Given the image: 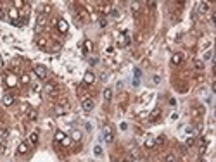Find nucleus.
Masks as SVG:
<instances>
[{
	"label": "nucleus",
	"mask_w": 216,
	"mask_h": 162,
	"mask_svg": "<svg viewBox=\"0 0 216 162\" xmlns=\"http://www.w3.org/2000/svg\"><path fill=\"white\" fill-rule=\"evenodd\" d=\"M33 71H35V74L38 76L40 79H45V78H47V67H45V66H35Z\"/></svg>",
	"instance_id": "39448f33"
},
{
	"label": "nucleus",
	"mask_w": 216,
	"mask_h": 162,
	"mask_svg": "<svg viewBox=\"0 0 216 162\" xmlns=\"http://www.w3.org/2000/svg\"><path fill=\"white\" fill-rule=\"evenodd\" d=\"M90 64H92V66H94V64H97V59H95V57H92V59H90Z\"/></svg>",
	"instance_id": "37998d69"
},
{
	"label": "nucleus",
	"mask_w": 216,
	"mask_h": 162,
	"mask_svg": "<svg viewBox=\"0 0 216 162\" xmlns=\"http://www.w3.org/2000/svg\"><path fill=\"white\" fill-rule=\"evenodd\" d=\"M94 154H95V155H100V154H102V147H100V145H95V147H94Z\"/></svg>",
	"instance_id": "c85d7f7f"
},
{
	"label": "nucleus",
	"mask_w": 216,
	"mask_h": 162,
	"mask_svg": "<svg viewBox=\"0 0 216 162\" xmlns=\"http://www.w3.org/2000/svg\"><path fill=\"white\" fill-rule=\"evenodd\" d=\"M54 110H56V114H57V116H64V114H68V112H69V105H68V102H66V100H62L59 105H56Z\"/></svg>",
	"instance_id": "7ed1b4c3"
},
{
	"label": "nucleus",
	"mask_w": 216,
	"mask_h": 162,
	"mask_svg": "<svg viewBox=\"0 0 216 162\" xmlns=\"http://www.w3.org/2000/svg\"><path fill=\"white\" fill-rule=\"evenodd\" d=\"M201 112H204V109H194V110H192V116H196V117H197Z\"/></svg>",
	"instance_id": "c9c22d12"
},
{
	"label": "nucleus",
	"mask_w": 216,
	"mask_h": 162,
	"mask_svg": "<svg viewBox=\"0 0 216 162\" xmlns=\"http://www.w3.org/2000/svg\"><path fill=\"white\" fill-rule=\"evenodd\" d=\"M138 7H140V5H138L137 2H135V4H132V12H133V14H138Z\"/></svg>",
	"instance_id": "7c9ffc66"
},
{
	"label": "nucleus",
	"mask_w": 216,
	"mask_h": 162,
	"mask_svg": "<svg viewBox=\"0 0 216 162\" xmlns=\"http://www.w3.org/2000/svg\"><path fill=\"white\" fill-rule=\"evenodd\" d=\"M37 117H38V112H37L35 109H30V110H28V119H30V121H37Z\"/></svg>",
	"instance_id": "aec40b11"
},
{
	"label": "nucleus",
	"mask_w": 216,
	"mask_h": 162,
	"mask_svg": "<svg viewBox=\"0 0 216 162\" xmlns=\"http://www.w3.org/2000/svg\"><path fill=\"white\" fill-rule=\"evenodd\" d=\"M24 5H26V4H24L23 0H16V2H14V9H18V11H19V9H23Z\"/></svg>",
	"instance_id": "a878e982"
},
{
	"label": "nucleus",
	"mask_w": 216,
	"mask_h": 162,
	"mask_svg": "<svg viewBox=\"0 0 216 162\" xmlns=\"http://www.w3.org/2000/svg\"><path fill=\"white\" fill-rule=\"evenodd\" d=\"M107 54L113 55V54H114V48H113V47H109V48H107Z\"/></svg>",
	"instance_id": "79ce46f5"
},
{
	"label": "nucleus",
	"mask_w": 216,
	"mask_h": 162,
	"mask_svg": "<svg viewBox=\"0 0 216 162\" xmlns=\"http://www.w3.org/2000/svg\"><path fill=\"white\" fill-rule=\"evenodd\" d=\"M30 81H31V79H30L28 74H23V76H21V83H23V85H28Z\"/></svg>",
	"instance_id": "cd10ccee"
},
{
	"label": "nucleus",
	"mask_w": 216,
	"mask_h": 162,
	"mask_svg": "<svg viewBox=\"0 0 216 162\" xmlns=\"http://www.w3.org/2000/svg\"><path fill=\"white\" fill-rule=\"evenodd\" d=\"M4 18H5V11L0 7V19H4Z\"/></svg>",
	"instance_id": "a19ab883"
},
{
	"label": "nucleus",
	"mask_w": 216,
	"mask_h": 162,
	"mask_svg": "<svg viewBox=\"0 0 216 162\" xmlns=\"http://www.w3.org/2000/svg\"><path fill=\"white\" fill-rule=\"evenodd\" d=\"M185 143H187V147H192V145L196 143V140H194V136H189V138H187V142H185Z\"/></svg>",
	"instance_id": "c756f323"
},
{
	"label": "nucleus",
	"mask_w": 216,
	"mask_h": 162,
	"mask_svg": "<svg viewBox=\"0 0 216 162\" xmlns=\"http://www.w3.org/2000/svg\"><path fill=\"white\" fill-rule=\"evenodd\" d=\"M178 119V114H171V121H177Z\"/></svg>",
	"instance_id": "c03bdc74"
},
{
	"label": "nucleus",
	"mask_w": 216,
	"mask_h": 162,
	"mask_svg": "<svg viewBox=\"0 0 216 162\" xmlns=\"http://www.w3.org/2000/svg\"><path fill=\"white\" fill-rule=\"evenodd\" d=\"M123 162H132V161H130V159H125V161H123Z\"/></svg>",
	"instance_id": "a18cd8bd"
},
{
	"label": "nucleus",
	"mask_w": 216,
	"mask_h": 162,
	"mask_svg": "<svg viewBox=\"0 0 216 162\" xmlns=\"http://www.w3.org/2000/svg\"><path fill=\"white\" fill-rule=\"evenodd\" d=\"M61 143H62V147H68V145L71 143V138H68V136H66V138H64V140H62Z\"/></svg>",
	"instance_id": "f704fd0d"
},
{
	"label": "nucleus",
	"mask_w": 216,
	"mask_h": 162,
	"mask_svg": "<svg viewBox=\"0 0 216 162\" xmlns=\"http://www.w3.org/2000/svg\"><path fill=\"white\" fill-rule=\"evenodd\" d=\"M45 93H47L49 97H52V98H54V97H57V95H59L61 91H59V86H57L56 83H47V85H45Z\"/></svg>",
	"instance_id": "f03ea898"
},
{
	"label": "nucleus",
	"mask_w": 216,
	"mask_h": 162,
	"mask_svg": "<svg viewBox=\"0 0 216 162\" xmlns=\"http://www.w3.org/2000/svg\"><path fill=\"white\" fill-rule=\"evenodd\" d=\"M28 150H30V148H28V143H24V142L19 143V147H18V154H28Z\"/></svg>",
	"instance_id": "412c9836"
},
{
	"label": "nucleus",
	"mask_w": 216,
	"mask_h": 162,
	"mask_svg": "<svg viewBox=\"0 0 216 162\" xmlns=\"http://www.w3.org/2000/svg\"><path fill=\"white\" fill-rule=\"evenodd\" d=\"M35 41H37V47H38V48H42V50H45V48H47V45H49L47 38H43V36H38Z\"/></svg>",
	"instance_id": "1a4fd4ad"
},
{
	"label": "nucleus",
	"mask_w": 216,
	"mask_h": 162,
	"mask_svg": "<svg viewBox=\"0 0 216 162\" xmlns=\"http://www.w3.org/2000/svg\"><path fill=\"white\" fill-rule=\"evenodd\" d=\"M81 107L85 112H90V110H94L95 107V102H94V98H83V102H81Z\"/></svg>",
	"instance_id": "20e7f679"
},
{
	"label": "nucleus",
	"mask_w": 216,
	"mask_h": 162,
	"mask_svg": "<svg viewBox=\"0 0 216 162\" xmlns=\"http://www.w3.org/2000/svg\"><path fill=\"white\" fill-rule=\"evenodd\" d=\"M2 102H4V105L11 107V105L14 104V97H12L11 93H5V95H4V98H2Z\"/></svg>",
	"instance_id": "9b49d317"
},
{
	"label": "nucleus",
	"mask_w": 216,
	"mask_h": 162,
	"mask_svg": "<svg viewBox=\"0 0 216 162\" xmlns=\"http://www.w3.org/2000/svg\"><path fill=\"white\" fill-rule=\"evenodd\" d=\"M111 11H113L111 4H104V5H100V12H102V14H111Z\"/></svg>",
	"instance_id": "6ab92c4d"
},
{
	"label": "nucleus",
	"mask_w": 216,
	"mask_h": 162,
	"mask_svg": "<svg viewBox=\"0 0 216 162\" xmlns=\"http://www.w3.org/2000/svg\"><path fill=\"white\" fill-rule=\"evenodd\" d=\"M130 157H132V159H135V161H137V159H140V157H142V154H140V148H137V147L133 145V147L130 148Z\"/></svg>",
	"instance_id": "f8f14e48"
},
{
	"label": "nucleus",
	"mask_w": 216,
	"mask_h": 162,
	"mask_svg": "<svg viewBox=\"0 0 216 162\" xmlns=\"http://www.w3.org/2000/svg\"><path fill=\"white\" fill-rule=\"evenodd\" d=\"M68 28H69V26H68V22H66L64 19H59V21H57V29H59L61 33H68Z\"/></svg>",
	"instance_id": "ddd939ff"
},
{
	"label": "nucleus",
	"mask_w": 216,
	"mask_h": 162,
	"mask_svg": "<svg viewBox=\"0 0 216 162\" xmlns=\"http://www.w3.org/2000/svg\"><path fill=\"white\" fill-rule=\"evenodd\" d=\"M71 138H73V140H76V142H78V140H81V131L75 129V131L71 133Z\"/></svg>",
	"instance_id": "b1692460"
},
{
	"label": "nucleus",
	"mask_w": 216,
	"mask_h": 162,
	"mask_svg": "<svg viewBox=\"0 0 216 162\" xmlns=\"http://www.w3.org/2000/svg\"><path fill=\"white\" fill-rule=\"evenodd\" d=\"M83 50H85V54H90V52L94 50V43H92L90 40H85V41H83Z\"/></svg>",
	"instance_id": "dca6fc26"
},
{
	"label": "nucleus",
	"mask_w": 216,
	"mask_h": 162,
	"mask_svg": "<svg viewBox=\"0 0 216 162\" xmlns=\"http://www.w3.org/2000/svg\"><path fill=\"white\" fill-rule=\"evenodd\" d=\"M2 154H5V145L4 143H0V155H2Z\"/></svg>",
	"instance_id": "ea45409f"
},
{
	"label": "nucleus",
	"mask_w": 216,
	"mask_h": 162,
	"mask_svg": "<svg viewBox=\"0 0 216 162\" xmlns=\"http://www.w3.org/2000/svg\"><path fill=\"white\" fill-rule=\"evenodd\" d=\"M83 83H85V85H94V83H95V76H94V72H92V71L85 72V76H83Z\"/></svg>",
	"instance_id": "423d86ee"
},
{
	"label": "nucleus",
	"mask_w": 216,
	"mask_h": 162,
	"mask_svg": "<svg viewBox=\"0 0 216 162\" xmlns=\"http://www.w3.org/2000/svg\"><path fill=\"white\" fill-rule=\"evenodd\" d=\"M111 100H113V90H111V88H106V90H104V102L109 104Z\"/></svg>",
	"instance_id": "f3484780"
},
{
	"label": "nucleus",
	"mask_w": 216,
	"mask_h": 162,
	"mask_svg": "<svg viewBox=\"0 0 216 162\" xmlns=\"http://www.w3.org/2000/svg\"><path fill=\"white\" fill-rule=\"evenodd\" d=\"M171 64H173V66H180V64H182V55L180 54L171 55Z\"/></svg>",
	"instance_id": "a211bd4d"
},
{
	"label": "nucleus",
	"mask_w": 216,
	"mask_h": 162,
	"mask_svg": "<svg viewBox=\"0 0 216 162\" xmlns=\"http://www.w3.org/2000/svg\"><path fill=\"white\" fill-rule=\"evenodd\" d=\"M128 43H130V38H128V33L125 31V33L118 38V45H119V47H126Z\"/></svg>",
	"instance_id": "6e6552de"
},
{
	"label": "nucleus",
	"mask_w": 216,
	"mask_h": 162,
	"mask_svg": "<svg viewBox=\"0 0 216 162\" xmlns=\"http://www.w3.org/2000/svg\"><path fill=\"white\" fill-rule=\"evenodd\" d=\"M99 26L100 28H106L107 26V19H99Z\"/></svg>",
	"instance_id": "72a5a7b5"
},
{
	"label": "nucleus",
	"mask_w": 216,
	"mask_h": 162,
	"mask_svg": "<svg viewBox=\"0 0 216 162\" xmlns=\"http://www.w3.org/2000/svg\"><path fill=\"white\" fill-rule=\"evenodd\" d=\"M199 162H206V159H201V161H199Z\"/></svg>",
	"instance_id": "49530a36"
},
{
	"label": "nucleus",
	"mask_w": 216,
	"mask_h": 162,
	"mask_svg": "<svg viewBox=\"0 0 216 162\" xmlns=\"http://www.w3.org/2000/svg\"><path fill=\"white\" fill-rule=\"evenodd\" d=\"M64 138H66V135H64L62 131H57V133H56V143H59V142H62Z\"/></svg>",
	"instance_id": "393cba45"
},
{
	"label": "nucleus",
	"mask_w": 216,
	"mask_h": 162,
	"mask_svg": "<svg viewBox=\"0 0 216 162\" xmlns=\"http://www.w3.org/2000/svg\"><path fill=\"white\" fill-rule=\"evenodd\" d=\"M194 67L199 69V71H202V69H204V62H202V60H196V62H194Z\"/></svg>",
	"instance_id": "bb28decb"
},
{
	"label": "nucleus",
	"mask_w": 216,
	"mask_h": 162,
	"mask_svg": "<svg viewBox=\"0 0 216 162\" xmlns=\"http://www.w3.org/2000/svg\"><path fill=\"white\" fill-rule=\"evenodd\" d=\"M102 131H104V140H106V143H113V142H114V131H113V126H111V124H106Z\"/></svg>",
	"instance_id": "f257e3e1"
},
{
	"label": "nucleus",
	"mask_w": 216,
	"mask_h": 162,
	"mask_svg": "<svg viewBox=\"0 0 216 162\" xmlns=\"http://www.w3.org/2000/svg\"><path fill=\"white\" fill-rule=\"evenodd\" d=\"M9 18H11L12 22H14V21H18V19H19V11H18V9H14V7H12V9H9Z\"/></svg>",
	"instance_id": "2eb2a0df"
},
{
	"label": "nucleus",
	"mask_w": 216,
	"mask_h": 162,
	"mask_svg": "<svg viewBox=\"0 0 216 162\" xmlns=\"http://www.w3.org/2000/svg\"><path fill=\"white\" fill-rule=\"evenodd\" d=\"M30 143L31 145L38 143V133H30Z\"/></svg>",
	"instance_id": "5701e85b"
},
{
	"label": "nucleus",
	"mask_w": 216,
	"mask_h": 162,
	"mask_svg": "<svg viewBox=\"0 0 216 162\" xmlns=\"http://www.w3.org/2000/svg\"><path fill=\"white\" fill-rule=\"evenodd\" d=\"M197 11H199L201 14H206V12L209 11V4H208V2H199V4H197Z\"/></svg>",
	"instance_id": "9d476101"
},
{
	"label": "nucleus",
	"mask_w": 216,
	"mask_h": 162,
	"mask_svg": "<svg viewBox=\"0 0 216 162\" xmlns=\"http://www.w3.org/2000/svg\"><path fill=\"white\" fill-rule=\"evenodd\" d=\"M185 133H187V135H189V136H194V128H192V126L185 128Z\"/></svg>",
	"instance_id": "473e14b6"
},
{
	"label": "nucleus",
	"mask_w": 216,
	"mask_h": 162,
	"mask_svg": "<svg viewBox=\"0 0 216 162\" xmlns=\"http://www.w3.org/2000/svg\"><path fill=\"white\" fill-rule=\"evenodd\" d=\"M204 59H208V60H209V59H213V52H211V50H208L206 55H204Z\"/></svg>",
	"instance_id": "e433bc0d"
},
{
	"label": "nucleus",
	"mask_w": 216,
	"mask_h": 162,
	"mask_svg": "<svg viewBox=\"0 0 216 162\" xmlns=\"http://www.w3.org/2000/svg\"><path fill=\"white\" fill-rule=\"evenodd\" d=\"M164 162H175V155H173V154H168L166 159H164Z\"/></svg>",
	"instance_id": "2f4dec72"
},
{
	"label": "nucleus",
	"mask_w": 216,
	"mask_h": 162,
	"mask_svg": "<svg viewBox=\"0 0 216 162\" xmlns=\"http://www.w3.org/2000/svg\"><path fill=\"white\" fill-rule=\"evenodd\" d=\"M152 81H154V85H159V81H161V78H159V76H154V78H152Z\"/></svg>",
	"instance_id": "58836bf2"
},
{
	"label": "nucleus",
	"mask_w": 216,
	"mask_h": 162,
	"mask_svg": "<svg viewBox=\"0 0 216 162\" xmlns=\"http://www.w3.org/2000/svg\"><path fill=\"white\" fill-rule=\"evenodd\" d=\"M159 116H161V109L156 107L154 110H152V112H151V114H149V121H151V123H154V121H156Z\"/></svg>",
	"instance_id": "4468645a"
},
{
	"label": "nucleus",
	"mask_w": 216,
	"mask_h": 162,
	"mask_svg": "<svg viewBox=\"0 0 216 162\" xmlns=\"http://www.w3.org/2000/svg\"><path fill=\"white\" fill-rule=\"evenodd\" d=\"M144 147H145V148H154V147H156V142H154V138H151V136H149V138L145 140Z\"/></svg>",
	"instance_id": "4be33fe9"
},
{
	"label": "nucleus",
	"mask_w": 216,
	"mask_h": 162,
	"mask_svg": "<svg viewBox=\"0 0 216 162\" xmlns=\"http://www.w3.org/2000/svg\"><path fill=\"white\" fill-rule=\"evenodd\" d=\"M154 142H156V143H164V136H157Z\"/></svg>",
	"instance_id": "4c0bfd02"
},
{
	"label": "nucleus",
	"mask_w": 216,
	"mask_h": 162,
	"mask_svg": "<svg viewBox=\"0 0 216 162\" xmlns=\"http://www.w3.org/2000/svg\"><path fill=\"white\" fill-rule=\"evenodd\" d=\"M45 22H47V16L40 14V16H38V19H37V31H42V29H43Z\"/></svg>",
	"instance_id": "0eeeda50"
}]
</instances>
